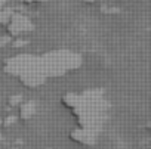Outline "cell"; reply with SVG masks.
<instances>
[{
	"label": "cell",
	"mask_w": 151,
	"mask_h": 149,
	"mask_svg": "<svg viewBox=\"0 0 151 149\" xmlns=\"http://www.w3.org/2000/svg\"><path fill=\"white\" fill-rule=\"evenodd\" d=\"M3 3H5V0H0V11H2V6H3Z\"/></svg>",
	"instance_id": "6da1fadb"
}]
</instances>
